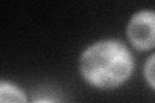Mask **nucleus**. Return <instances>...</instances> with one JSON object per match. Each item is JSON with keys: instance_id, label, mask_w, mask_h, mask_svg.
<instances>
[{"instance_id": "nucleus-2", "label": "nucleus", "mask_w": 155, "mask_h": 103, "mask_svg": "<svg viewBox=\"0 0 155 103\" xmlns=\"http://www.w3.org/2000/svg\"><path fill=\"white\" fill-rule=\"evenodd\" d=\"M128 36L137 49L155 47V12H140L134 14L128 26Z\"/></svg>"}, {"instance_id": "nucleus-3", "label": "nucleus", "mask_w": 155, "mask_h": 103, "mask_svg": "<svg viewBox=\"0 0 155 103\" xmlns=\"http://www.w3.org/2000/svg\"><path fill=\"white\" fill-rule=\"evenodd\" d=\"M0 99H2V102H25L26 97L16 86L7 84V82H2V85H0Z\"/></svg>"}, {"instance_id": "nucleus-4", "label": "nucleus", "mask_w": 155, "mask_h": 103, "mask_svg": "<svg viewBox=\"0 0 155 103\" xmlns=\"http://www.w3.org/2000/svg\"><path fill=\"white\" fill-rule=\"evenodd\" d=\"M145 76H146V80L149 81V84L155 89V54L150 57L149 61L146 62Z\"/></svg>"}, {"instance_id": "nucleus-1", "label": "nucleus", "mask_w": 155, "mask_h": 103, "mask_svg": "<svg viewBox=\"0 0 155 103\" xmlns=\"http://www.w3.org/2000/svg\"><path fill=\"white\" fill-rule=\"evenodd\" d=\"M132 56L118 41H101L89 47L80 61L83 76L98 88H115L129 77Z\"/></svg>"}]
</instances>
